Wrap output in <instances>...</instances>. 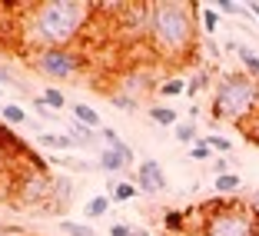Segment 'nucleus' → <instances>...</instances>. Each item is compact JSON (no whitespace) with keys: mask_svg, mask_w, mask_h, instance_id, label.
I'll return each mask as SVG.
<instances>
[{"mask_svg":"<svg viewBox=\"0 0 259 236\" xmlns=\"http://www.w3.org/2000/svg\"><path fill=\"white\" fill-rule=\"evenodd\" d=\"M30 67L47 80H73L83 73L87 57L73 47H54V50H33L30 54Z\"/></svg>","mask_w":259,"mask_h":236,"instance_id":"5","label":"nucleus"},{"mask_svg":"<svg viewBox=\"0 0 259 236\" xmlns=\"http://www.w3.org/2000/svg\"><path fill=\"white\" fill-rule=\"evenodd\" d=\"M199 20H203V30H206V37H213V33L220 30V14H216L213 7H203V10H199Z\"/></svg>","mask_w":259,"mask_h":236,"instance_id":"29","label":"nucleus"},{"mask_svg":"<svg viewBox=\"0 0 259 236\" xmlns=\"http://www.w3.org/2000/svg\"><path fill=\"white\" fill-rule=\"evenodd\" d=\"M133 183H137V190L146 193V196H156V193L166 190V173L156 160H143L133 173Z\"/></svg>","mask_w":259,"mask_h":236,"instance_id":"7","label":"nucleus"},{"mask_svg":"<svg viewBox=\"0 0 259 236\" xmlns=\"http://www.w3.org/2000/svg\"><path fill=\"white\" fill-rule=\"evenodd\" d=\"M156 93H160V97H180V93H186V80H180V76H166V80L156 87Z\"/></svg>","mask_w":259,"mask_h":236,"instance_id":"24","label":"nucleus"},{"mask_svg":"<svg viewBox=\"0 0 259 236\" xmlns=\"http://www.w3.org/2000/svg\"><path fill=\"white\" fill-rule=\"evenodd\" d=\"M57 163H60V167H67V170H73V173H87V170H93V163H87V160H70V156H57Z\"/></svg>","mask_w":259,"mask_h":236,"instance_id":"32","label":"nucleus"},{"mask_svg":"<svg viewBox=\"0 0 259 236\" xmlns=\"http://www.w3.org/2000/svg\"><path fill=\"white\" fill-rule=\"evenodd\" d=\"M33 110H37V113L44 116V120H57V116H60V113H54V110L47 107V103H44V100H40V97H33Z\"/></svg>","mask_w":259,"mask_h":236,"instance_id":"34","label":"nucleus"},{"mask_svg":"<svg viewBox=\"0 0 259 236\" xmlns=\"http://www.w3.org/2000/svg\"><path fill=\"white\" fill-rule=\"evenodd\" d=\"M199 4L186 0H156L150 23V47L163 60H190L196 54V17Z\"/></svg>","mask_w":259,"mask_h":236,"instance_id":"2","label":"nucleus"},{"mask_svg":"<svg viewBox=\"0 0 259 236\" xmlns=\"http://www.w3.org/2000/svg\"><path fill=\"white\" fill-rule=\"evenodd\" d=\"M246 7H249V14H252V17L259 20V4H256V0H252V4H246Z\"/></svg>","mask_w":259,"mask_h":236,"instance_id":"37","label":"nucleus"},{"mask_svg":"<svg viewBox=\"0 0 259 236\" xmlns=\"http://www.w3.org/2000/svg\"><path fill=\"white\" fill-rule=\"evenodd\" d=\"M249 140H252V143H259V130H252V133H249Z\"/></svg>","mask_w":259,"mask_h":236,"instance_id":"40","label":"nucleus"},{"mask_svg":"<svg viewBox=\"0 0 259 236\" xmlns=\"http://www.w3.org/2000/svg\"><path fill=\"white\" fill-rule=\"evenodd\" d=\"M213 186H216V193H220V196H233V193H239L243 180H239L236 173H223V176H216V180H213Z\"/></svg>","mask_w":259,"mask_h":236,"instance_id":"18","label":"nucleus"},{"mask_svg":"<svg viewBox=\"0 0 259 236\" xmlns=\"http://www.w3.org/2000/svg\"><path fill=\"white\" fill-rule=\"evenodd\" d=\"M10 183H14V160L0 150V186H7V190H10Z\"/></svg>","mask_w":259,"mask_h":236,"instance_id":"30","label":"nucleus"},{"mask_svg":"<svg viewBox=\"0 0 259 236\" xmlns=\"http://www.w3.org/2000/svg\"><path fill=\"white\" fill-rule=\"evenodd\" d=\"M190 156H193V160H209V156H213V150L206 146V140H199V143L190 146Z\"/></svg>","mask_w":259,"mask_h":236,"instance_id":"33","label":"nucleus"},{"mask_svg":"<svg viewBox=\"0 0 259 236\" xmlns=\"http://www.w3.org/2000/svg\"><path fill=\"white\" fill-rule=\"evenodd\" d=\"M213 173H216V176H223V173H233V163H229L226 156H216V163H213Z\"/></svg>","mask_w":259,"mask_h":236,"instance_id":"35","label":"nucleus"},{"mask_svg":"<svg viewBox=\"0 0 259 236\" xmlns=\"http://www.w3.org/2000/svg\"><path fill=\"white\" fill-rule=\"evenodd\" d=\"M206 140V146L213 153H229L233 150V140H226V137H220V133H209V137H203Z\"/></svg>","mask_w":259,"mask_h":236,"instance_id":"31","label":"nucleus"},{"mask_svg":"<svg viewBox=\"0 0 259 236\" xmlns=\"http://www.w3.org/2000/svg\"><path fill=\"white\" fill-rule=\"evenodd\" d=\"M37 143L44 146V150H60V153L76 150V143H73V137H70V133H40Z\"/></svg>","mask_w":259,"mask_h":236,"instance_id":"12","label":"nucleus"},{"mask_svg":"<svg viewBox=\"0 0 259 236\" xmlns=\"http://www.w3.org/2000/svg\"><path fill=\"white\" fill-rule=\"evenodd\" d=\"M213 120L246 127L249 116L259 113V84L243 70H223L213 84Z\"/></svg>","mask_w":259,"mask_h":236,"instance_id":"3","label":"nucleus"},{"mask_svg":"<svg viewBox=\"0 0 259 236\" xmlns=\"http://www.w3.org/2000/svg\"><path fill=\"white\" fill-rule=\"evenodd\" d=\"M0 123H7V127H23V123H27V113H23L20 103H4V107H0Z\"/></svg>","mask_w":259,"mask_h":236,"instance_id":"17","label":"nucleus"},{"mask_svg":"<svg viewBox=\"0 0 259 236\" xmlns=\"http://www.w3.org/2000/svg\"><path fill=\"white\" fill-rule=\"evenodd\" d=\"M4 87H14V90H20V93H30V90H27V84H23V80L14 73V70L0 63V90H4Z\"/></svg>","mask_w":259,"mask_h":236,"instance_id":"25","label":"nucleus"},{"mask_svg":"<svg viewBox=\"0 0 259 236\" xmlns=\"http://www.w3.org/2000/svg\"><path fill=\"white\" fill-rule=\"evenodd\" d=\"M10 193L20 206H50L47 200L54 196V176L50 173H37V170L23 167L20 173H14V183H10Z\"/></svg>","mask_w":259,"mask_h":236,"instance_id":"6","label":"nucleus"},{"mask_svg":"<svg viewBox=\"0 0 259 236\" xmlns=\"http://www.w3.org/2000/svg\"><path fill=\"white\" fill-rule=\"evenodd\" d=\"M213 10L216 14H226V17H252L249 7H246V4H236V0H216Z\"/></svg>","mask_w":259,"mask_h":236,"instance_id":"21","label":"nucleus"},{"mask_svg":"<svg viewBox=\"0 0 259 236\" xmlns=\"http://www.w3.org/2000/svg\"><path fill=\"white\" fill-rule=\"evenodd\" d=\"M110 103H113L116 110H126V113H133V110L140 107V100H137V97H130V93H120V90L110 93Z\"/></svg>","mask_w":259,"mask_h":236,"instance_id":"28","label":"nucleus"},{"mask_svg":"<svg viewBox=\"0 0 259 236\" xmlns=\"http://www.w3.org/2000/svg\"><path fill=\"white\" fill-rule=\"evenodd\" d=\"M97 14L87 0H44L27 10L23 20V40L33 50H54V47H73Z\"/></svg>","mask_w":259,"mask_h":236,"instance_id":"1","label":"nucleus"},{"mask_svg":"<svg viewBox=\"0 0 259 236\" xmlns=\"http://www.w3.org/2000/svg\"><path fill=\"white\" fill-rule=\"evenodd\" d=\"M199 236H259V213L243 196H216L199 206Z\"/></svg>","mask_w":259,"mask_h":236,"instance_id":"4","label":"nucleus"},{"mask_svg":"<svg viewBox=\"0 0 259 236\" xmlns=\"http://www.w3.org/2000/svg\"><path fill=\"white\" fill-rule=\"evenodd\" d=\"M137 183L133 180H120V183H110V203H130L137 200Z\"/></svg>","mask_w":259,"mask_h":236,"instance_id":"16","label":"nucleus"},{"mask_svg":"<svg viewBox=\"0 0 259 236\" xmlns=\"http://www.w3.org/2000/svg\"><path fill=\"white\" fill-rule=\"evenodd\" d=\"M107 210H110V196H93L90 203H87V220H100V216H107Z\"/></svg>","mask_w":259,"mask_h":236,"instance_id":"26","label":"nucleus"},{"mask_svg":"<svg viewBox=\"0 0 259 236\" xmlns=\"http://www.w3.org/2000/svg\"><path fill=\"white\" fill-rule=\"evenodd\" d=\"M60 233H67V236H97V229L87 226V223H76V220H60Z\"/></svg>","mask_w":259,"mask_h":236,"instance_id":"27","label":"nucleus"},{"mask_svg":"<svg viewBox=\"0 0 259 236\" xmlns=\"http://www.w3.org/2000/svg\"><path fill=\"white\" fill-rule=\"evenodd\" d=\"M173 133H176V143H183V146L199 143V137H196V123H193V120H180V123L173 127Z\"/></svg>","mask_w":259,"mask_h":236,"instance_id":"19","label":"nucleus"},{"mask_svg":"<svg viewBox=\"0 0 259 236\" xmlns=\"http://www.w3.org/2000/svg\"><path fill=\"white\" fill-rule=\"evenodd\" d=\"M100 140H103V146H110V150L123 153V156H126V163H130V167L137 163V153H133V146H130L126 140H120V133H116L113 127H100Z\"/></svg>","mask_w":259,"mask_h":236,"instance_id":"8","label":"nucleus"},{"mask_svg":"<svg viewBox=\"0 0 259 236\" xmlns=\"http://www.w3.org/2000/svg\"><path fill=\"white\" fill-rule=\"evenodd\" d=\"M110 236H133V226H130V223H113V226H110Z\"/></svg>","mask_w":259,"mask_h":236,"instance_id":"36","label":"nucleus"},{"mask_svg":"<svg viewBox=\"0 0 259 236\" xmlns=\"http://www.w3.org/2000/svg\"><path fill=\"white\" fill-rule=\"evenodd\" d=\"M209 84H213V76H209V70H206V67H196V70H193V73H190V80H186V97H199V93H203V90H209Z\"/></svg>","mask_w":259,"mask_h":236,"instance_id":"13","label":"nucleus"},{"mask_svg":"<svg viewBox=\"0 0 259 236\" xmlns=\"http://www.w3.org/2000/svg\"><path fill=\"white\" fill-rule=\"evenodd\" d=\"M163 229H166V233H183V229H186V213H180V210H166V213H163Z\"/></svg>","mask_w":259,"mask_h":236,"instance_id":"22","label":"nucleus"},{"mask_svg":"<svg viewBox=\"0 0 259 236\" xmlns=\"http://www.w3.org/2000/svg\"><path fill=\"white\" fill-rule=\"evenodd\" d=\"M70 196H73V183H70L67 176H57L54 180V196H50V206H47V210H63V206L70 203Z\"/></svg>","mask_w":259,"mask_h":236,"instance_id":"11","label":"nucleus"},{"mask_svg":"<svg viewBox=\"0 0 259 236\" xmlns=\"http://www.w3.org/2000/svg\"><path fill=\"white\" fill-rule=\"evenodd\" d=\"M249 206H252V210L259 213V193H252V196H249Z\"/></svg>","mask_w":259,"mask_h":236,"instance_id":"38","label":"nucleus"},{"mask_svg":"<svg viewBox=\"0 0 259 236\" xmlns=\"http://www.w3.org/2000/svg\"><path fill=\"white\" fill-rule=\"evenodd\" d=\"M236 57H239V70H243V73H249L252 80L259 84V57H256V50H249L246 44H239L236 47Z\"/></svg>","mask_w":259,"mask_h":236,"instance_id":"15","label":"nucleus"},{"mask_svg":"<svg viewBox=\"0 0 259 236\" xmlns=\"http://www.w3.org/2000/svg\"><path fill=\"white\" fill-rule=\"evenodd\" d=\"M133 236H150L146 229H140V226H133Z\"/></svg>","mask_w":259,"mask_h":236,"instance_id":"39","label":"nucleus"},{"mask_svg":"<svg viewBox=\"0 0 259 236\" xmlns=\"http://www.w3.org/2000/svg\"><path fill=\"white\" fill-rule=\"evenodd\" d=\"M40 100H44V103L54 110V113H60V110L67 107V97H63V90H57V87H47V90L40 93Z\"/></svg>","mask_w":259,"mask_h":236,"instance_id":"23","label":"nucleus"},{"mask_svg":"<svg viewBox=\"0 0 259 236\" xmlns=\"http://www.w3.org/2000/svg\"><path fill=\"white\" fill-rule=\"evenodd\" d=\"M70 113H73L76 123H83V127H90V130H100V127H103L100 113L93 107H87V103H70Z\"/></svg>","mask_w":259,"mask_h":236,"instance_id":"14","label":"nucleus"},{"mask_svg":"<svg viewBox=\"0 0 259 236\" xmlns=\"http://www.w3.org/2000/svg\"><path fill=\"white\" fill-rule=\"evenodd\" d=\"M97 167L103 170V173H123L130 163H126V156H123V153H116V150H110V146H103V150L97 153Z\"/></svg>","mask_w":259,"mask_h":236,"instance_id":"10","label":"nucleus"},{"mask_svg":"<svg viewBox=\"0 0 259 236\" xmlns=\"http://www.w3.org/2000/svg\"><path fill=\"white\" fill-rule=\"evenodd\" d=\"M150 120L156 123V127H176V123H180V113H176L173 107H150Z\"/></svg>","mask_w":259,"mask_h":236,"instance_id":"20","label":"nucleus"},{"mask_svg":"<svg viewBox=\"0 0 259 236\" xmlns=\"http://www.w3.org/2000/svg\"><path fill=\"white\" fill-rule=\"evenodd\" d=\"M67 133L73 137V143L80 146V150H93V146H97V137H100V130L83 127V123H76L73 116H70V123H67Z\"/></svg>","mask_w":259,"mask_h":236,"instance_id":"9","label":"nucleus"}]
</instances>
